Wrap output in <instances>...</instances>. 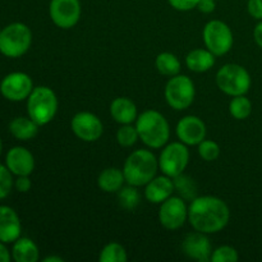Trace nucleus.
<instances>
[{"mask_svg": "<svg viewBox=\"0 0 262 262\" xmlns=\"http://www.w3.org/2000/svg\"><path fill=\"white\" fill-rule=\"evenodd\" d=\"M229 207L219 197H196L188 207L189 224L194 230L205 234H212L224 229L229 223Z\"/></svg>", "mask_w": 262, "mask_h": 262, "instance_id": "nucleus-1", "label": "nucleus"}, {"mask_svg": "<svg viewBox=\"0 0 262 262\" xmlns=\"http://www.w3.org/2000/svg\"><path fill=\"white\" fill-rule=\"evenodd\" d=\"M140 140L150 148H161L170 137V127L168 120L156 110H146L136 122Z\"/></svg>", "mask_w": 262, "mask_h": 262, "instance_id": "nucleus-2", "label": "nucleus"}, {"mask_svg": "<svg viewBox=\"0 0 262 262\" xmlns=\"http://www.w3.org/2000/svg\"><path fill=\"white\" fill-rule=\"evenodd\" d=\"M159 168V160L148 150H136L130 154L123 166L125 182L130 186H146L155 178Z\"/></svg>", "mask_w": 262, "mask_h": 262, "instance_id": "nucleus-3", "label": "nucleus"}, {"mask_svg": "<svg viewBox=\"0 0 262 262\" xmlns=\"http://www.w3.org/2000/svg\"><path fill=\"white\" fill-rule=\"evenodd\" d=\"M27 100L28 115L40 127L54 119L58 112V99L53 90L46 86H38L32 90Z\"/></svg>", "mask_w": 262, "mask_h": 262, "instance_id": "nucleus-4", "label": "nucleus"}, {"mask_svg": "<svg viewBox=\"0 0 262 262\" xmlns=\"http://www.w3.org/2000/svg\"><path fill=\"white\" fill-rule=\"evenodd\" d=\"M32 42V32L23 23H12L0 32V53L8 58H19L27 53Z\"/></svg>", "mask_w": 262, "mask_h": 262, "instance_id": "nucleus-5", "label": "nucleus"}, {"mask_svg": "<svg viewBox=\"0 0 262 262\" xmlns=\"http://www.w3.org/2000/svg\"><path fill=\"white\" fill-rule=\"evenodd\" d=\"M216 84L229 96L246 95L251 89V76L239 64H225L217 71Z\"/></svg>", "mask_w": 262, "mask_h": 262, "instance_id": "nucleus-6", "label": "nucleus"}, {"mask_svg": "<svg viewBox=\"0 0 262 262\" xmlns=\"http://www.w3.org/2000/svg\"><path fill=\"white\" fill-rule=\"evenodd\" d=\"M204 42L215 56L225 55L233 48L234 37L229 26L223 20H210L204 28Z\"/></svg>", "mask_w": 262, "mask_h": 262, "instance_id": "nucleus-7", "label": "nucleus"}, {"mask_svg": "<svg viewBox=\"0 0 262 262\" xmlns=\"http://www.w3.org/2000/svg\"><path fill=\"white\" fill-rule=\"evenodd\" d=\"M196 95L194 84L187 76H173L165 86V99L169 106L176 110H184L192 105Z\"/></svg>", "mask_w": 262, "mask_h": 262, "instance_id": "nucleus-8", "label": "nucleus"}, {"mask_svg": "<svg viewBox=\"0 0 262 262\" xmlns=\"http://www.w3.org/2000/svg\"><path fill=\"white\" fill-rule=\"evenodd\" d=\"M189 161V151L183 142L169 143L161 151L159 158V168L170 178L183 174Z\"/></svg>", "mask_w": 262, "mask_h": 262, "instance_id": "nucleus-9", "label": "nucleus"}, {"mask_svg": "<svg viewBox=\"0 0 262 262\" xmlns=\"http://www.w3.org/2000/svg\"><path fill=\"white\" fill-rule=\"evenodd\" d=\"M50 18L58 27L63 30L74 27L81 18L79 0H51L49 5Z\"/></svg>", "mask_w": 262, "mask_h": 262, "instance_id": "nucleus-10", "label": "nucleus"}, {"mask_svg": "<svg viewBox=\"0 0 262 262\" xmlns=\"http://www.w3.org/2000/svg\"><path fill=\"white\" fill-rule=\"evenodd\" d=\"M187 219H188V207L182 197L170 196L161 204L159 210V220L165 229H179L183 227Z\"/></svg>", "mask_w": 262, "mask_h": 262, "instance_id": "nucleus-11", "label": "nucleus"}, {"mask_svg": "<svg viewBox=\"0 0 262 262\" xmlns=\"http://www.w3.org/2000/svg\"><path fill=\"white\" fill-rule=\"evenodd\" d=\"M32 90V79L28 74L22 72L8 74L0 83V92L9 101H22L28 99Z\"/></svg>", "mask_w": 262, "mask_h": 262, "instance_id": "nucleus-12", "label": "nucleus"}, {"mask_svg": "<svg viewBox=\"0 0 262 262\" xmlns=\"http://www.w3.org/2000/svg\"><path fill=\"white\" fill-rule=\"evenodd\" d=\"M71 128L74 135L84 142H95L104 132L101 120L89 112L77 113L72 119Z\"/></svg>", "mask_w": 262, "mask_h": 262, "instance_id": "nucleus-13", "label": "nucleus"}, {"mask_svg": "<svg viewBox=\"0 0 262 262\" xmlns=\"http://www.w3.org/2000/svg\"><path fill=\"white\" fill-rule=\"evenodd\" d=\"M182 250L187 257L200 262L211 261L212 246L205 233L193 232L186 235L182 242Z\"/></svg>", "mask_w": 262, "mask_h": 262, "instance_id": "nucleus-14", "label": "nucleus"}, {"mask_svg": "<svg viewBox=\"0 0 262 262\" xmlns=\"http://www.w3.org/2000/svg\"><path fill=\"white\" fill-rule=\"evenodd\" d=\"M177 136L184 145H199L206 137V125L199 117L187 115L177 124Z\"/></svg>", "mask_w": 262, "mask_h": 262, "instance_id": "nucleus-15", "label": "nucleus"}, {"mask_svg": "<svg viewBox=\"0 0 262 262\" xmlns=\"http://www.w3.org/2000/svg\"><path fill=\"white\" fill-rule=\"evenodd\" d=\"M7 168L12 171V174L19 176H31L35 169V159L33 155L25 147H13L8 151L7 159Z\"/></svg>", "mask_w": 262, "mask_h": 262, "instance_id": "nucleus-16", "label": "nucleus"}, {"mask_svg": "<svg viewBox=\"0 0 262 262\" xmlns=\"http://www.w3.org/2000/svg\"><path fill=\"white\" fill-rule=\"evenodd\" d=\"M20 220L17 212L9 206H0V242L12 243L19 238Z\"/></svg>", "mask_w": 262, "mask_h": 262, "instance_id": "nucleus-17", "label": "nucleus"}, {"mask_svg": "<svg viewBox=\"0 0 262 262\" xmlns=\"http://www.w3.org/2000/svg\"><path fill=\"white\" fill-rule=\"evenodd\" d=\"M174 191L176 188L173 178L164 174L163 177H155L146 184L145 197L151 204H163L165 200L173 196Z\"/></svg>", "mask_w": 262, "mask_h": 262, "instance_id": "nucleus-18", "label": "nucleus"}, {"mask_svg": "<svg viewBox=\"0 0 262 262\" xmlns=\"http://www.w3.org/2000/svg\"><path fill=\"white\" fill-rule=\"evenodd\" d=\"M110 114L119 124H132L137 120V107L127 97H117L110 105Z\"/></svg>", "mask_w": 262, "mask_h": 262, "instance_id": "nucleus-19", "label": "nucleus"}, {"mask_svg": "<svg viewBox=\"0 0 262 262\" xmlns=\"http://www.w3.org/2000/svg\"><path fill=\"white\" fill-rule=\"evenodd\" d=\"M186 64L188 69L196 73H204L210 71L215 64V55L209 49H194L189 51L186 58Z\"/></svg>", "mask_w": 262, "mask_h": 262, "instance_id": "nucleus-20", "label": "nucleus"}, {"mask_svg": "<svg viewBox=\"0 0 262 262\" xmlns=\"http://www.w3.org/2000/svg\"><path fill=\"white\" fill-rule=\"evenodd\" d=\"M124 182L125 178L123 170L118 168H107L100 173L97 178V186L101 191L114 193L122 188Z\"/></svg>", "mask_w": 262, "mask_h": 262, "instance_id": "nucleus-21", "label": "nucleus"}, {"mask_svg": "<svg viewBox=\"0 0 262 262\" xmlns=\"http://www.w3.org/2000/svg\"><path fill=\"white\" fill-rule=\"evenodd\" d=\"M12 256L17 262H36L38 260V248L30 238H18L14 242Z\"/></svg>", "mask_w": 262, "mask_h": 262, "instance_id": "nucleus-22", "label": "nucleus"}, {"mask_svg": "<svg viewBox=\"0 0 262 262\" xmlns=\"http://www.w3.org/2000/svg\"><path fill=\"white\" fill-rule=\"evenodd\" d=\"M38 127L40 125L36 122H33L31 118L18 117L10 122L9 130L17 140L28 141L37 136Z\"/></svg>", "mask_w": 262, "mask_h": 262, "instance_id": "nucleus-23", "label": "nucleus"}, {"mask_svg": "<svg viewBox=\"0 0 262 262\" xmlns=\"http://www.w3.org/2000/svg\"><path fill=\"white\" fill-rule=\"evenodd\" d=\"M156 68L164 76H177L181 71V61L174 54L161 53L156 58Z\"/></svg>", "mask_w": 262, "mask_h": 262, "instance_id": "nucleus-24", "label": "nucleus"}, {"mask_svg": "<svg viewBox=\"0 0 262 262\" xmlns=\"http://www.w3.org/2000/svg\"><path fill=\"white\" fill-rule=\"evenodd\" d=\"M229 113L234 119H247L251 115V113H252V102L245 95L233 96L232 101L229 104Z\"/></svg>", "mask_w": 262, "mask_h": 262, "instance_id": "nucleus-25", "label": "nucleus"}, {"mask_svg": "<svg viewBox=\"0 0 262 262\" xmlns=\"http://www.w3.org/2000/svg\"><path fill=\"white\" fill-rule=\"evenodd\" d=\"M118 201H119L120 207H123L124 210H128V211L135 210L141 201L137 187L130 186V184H128V187H122L118 191Z\"/></svg>", "mask_w": 262, "mask_h": 262, "instance_id": "nucleus-26", "label": "nucleus"}, {"mask_svg": "<svg viewBox=\"0 0 262 262\" xmlns=\"http://www.w3.org/2000/svg\"><path fill=\"white\" fill-rule=\"evenodd\" d=\"M99 260L100 262H125L128 260V256L122 245L110 242L101 250Z\"/></svg>", "mask_w": 262, "mask_h": 262, "instance_id": "nucleus-27", "label": "nucleus"}, {"mask_svg": "<svg viewBox=\"0 0 262 262\" xmlns=\"http://www.w3.org/2000/svg\"><path fill=\"white\" fill-rule=\"evenodd\" d=\"M174 179V188H176V191H178V193L181 194L182 199L183 200H193L196 199V193H197V187H196V183L193 182V179L189 178V177L187 176H183V174H181V176L176 177Z\"/></svg>", "mask_w": 262, "mask_h": 262, "instance_id": "nucleus-28", "label": "nucleus"}, {"mask_svg": "<svg viewBox=\"0 0 262 262\" xmlns=\"http://www.w3.org/2000/svg\"><path fill=\"white\" fill-rule=\"evenodd\" d=\"M140 138L137 128L130 124H122L117 132V141L123 147H130Z\"/></svg>", "mask_w": 262, "mask_h": 262, "instance_id": "nucleus-29", "label": "nucleus"}, {"mask_svg": "<svg viewBox=\"0 0 262 262\" xmlns=\"http://www.w3.org/2000/svg\"><path fill=\"white\" fill-rule=\"evenodd\" d=\"M199 154L205 161H214L219 158L220 147L214 141L204 140L199 143Z\"/></svg>", "mask_w": 262, "mask_h": 262, "instance_id": "nucleus-30", "label": "nucleus"}, {"mask_svg": "<svg viewBox=\"0 0 262 262\" xmlns=\"http://www.w3.org/2000/svg\"><path fill=\"white\" fill-rule=\"evenodd\" d=\"M238 260H239V256H238L237 250L230 246H222L212 251V262H237Z\"/></svg>", "mask_w": 262, "mask_h": 262, "instance_id": "nucleus-31", "label": "nucleus"}, {"mask_svg": "<svg viewBox=\"0 0 262 262\" xmlns=\"http://www.w3.org/2000/svg\"><path fill=\"white\" fill-rule=\"evenodd\" d=\"M13 187L12 171L7 166L0 164V200L5 199L10 193Z\"/></svg>", "mask_w": 262, "mask_h": 262, "instance_id": "nucleus-32", "label": "nucleus"}, {"mask_svg": "<svg viewBox=\"0 0 262 262\" xmlns=\"http://www.w3.org/2000/svg\"><path fill=\"white\" fill-rule=\"evenodd\" d=\"M168 2L174 9L181 10V12H188L197 7L200 0H168Z\"/></svg>", "mask_w": 262, "mask_h": 262, "instance_id": "nucleus-33", "label": "nucleus"}, {"mask_svg": "<svg viewBox=\"0 0 262 262\" xmlns=\"http://www.w3.org/2000/svg\"><path fill=\"white\" fill-rule=\"evenodd\" d=\"M247 9L251 17L262 20V0H248Z\"/></svg>", "mask_w": 262, "mask_h": 262, "instance_id": "nucleus-34", "label": "nucleus"}, {"mask_svg": "<svg viewBox=\"0 0 262 262\" xmlns=\"http://www.w3.org/2000/svg\"><path fill=\"white\" fill-rule=\"evenodd\" d=\"M15 188H17L18 192H22V193H26V192L30 191L31 188V181L28 178V176H19L17 178L14 183Z\"/></svg>", "mask_w": 262, "mask_h": 262, "instance_id": "nucleus-35", "label": "nucleus"}, {"mask_svg": "<svg viewBox=\"0 0 262 262\" xmlns=\"http://www.w3.org/2000/svg\"><path fill=\"white\" fill-rule=\"evenodd\" d=\"M215 0H200L199 4H197V9L200 10L201 13H212L215 10Z\"/></svg>", "mask_w": 262, "mask_h": 262, "instance_id": "nucleus-36", "label": "nucleus"}, {"mask_svg": "<svg viewBox=\"0 0 262 262\" xmlns=\"http://www.w3.org/2000/svg\"><path fill=\"white\" fill-rule=\"evenodd\" d=\"M253 37H255L256 43L262 49V20L260 23H257V26L255 27L253 31Z\"/></svg>", "mask_w": 262, "mask_h": 262, "instance_id": "nucleus-37", "label": "nucleus"}, {"mask_svg": "<svg viewBox=\"0 0 262 262\" xmlns=\"http://www.w3.org/2000/svg\"><path fill=\"white\" fill-rule=\"evenodd\" d=\"M9 261H10L9 251L7 250L4 243L0 242V262H9Z\"/></svg>", "mask_w": 262, "mask_h": 262, "instance_id": "nucleus-38", "label": "nucleus"}, {"mask_svg": "<svg viewBox=\"0 0 262 262\" xmlns=\"http://www.w3.org/2000/svg\"><path fill=\"white\" fill-rule=\"evenodd\" d=\"M64 260L59 256H49V257L43 258V262H63Z\"/></svg>", "mask_w": 262, "mask_h": 262, "instance_id": "nucleus-39", "label": "nucleus"}, {"mask_svg": "<svg viewBox=\"0 0 262 262\" xmlns=\"http://www.w3.org/2000/svg\"><path fill=\"white\" fill-rule=\"evenodd\" d=\"M2 151H3V142H2V138H0V155H2Z\"/></svg>", "mask_w": 262, "mask_h": 262, "instance_id": "nucleus-40", "label": "nucleus"}, {"mask_svg": "<svg viewBox=\"0 0 262 262\" xmlns=\"http://www.w3.org/2000/svg\"><path fill=\"white\" fill-rule=\"evenodd\" d=\"M0 32H2V31H0Z\"/></svg>", "mask_w": 262, "mask_h": 262, "instance_id": "nucleus-41", "label": "nucleus"}]
</instances>
